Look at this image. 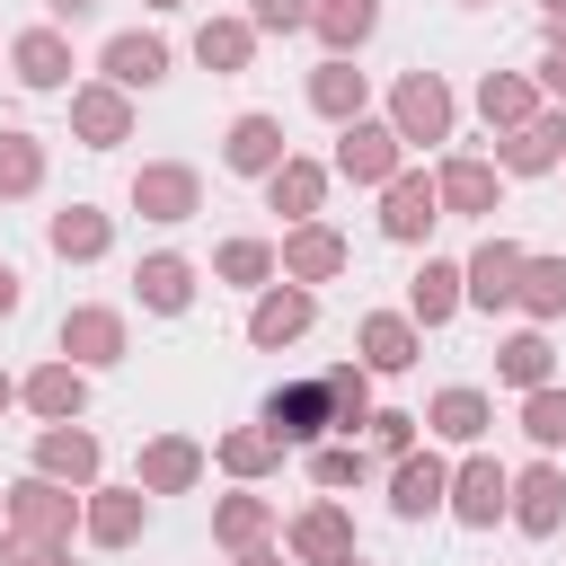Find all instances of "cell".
I'll list each match as a JSON object with an SVG mask.
<instances>
[{
  "mask_svg": "<svg viewBox=\"0 0 566 566\" xmlns=\"http://www.w3.org/2000/svg\"><path fill=\"white\" fill-rule=\"evenodd\" d=\"M159 9H168V0H159Z\"/></svg>",
  "mask_w": 566,
  "mask_h": 566,
  "instance_id": "cell-55",
  "label": "cell"
},
{
  "mask_svg": "<svg viewBox=\"0 0 566 566\" xmlns=\"http://www.w3.org/2000/svg\"><path fill=\"white\" fill-rule=\"evenodd\" d=\"M0 407H9V371H0Z\"/></svg>",
  "mask_w": 566,
  "mask_h": 566,
  "instance_id": "cell-53",
  "label": "cell"
},
{
  "mask_svg": "<svg viewBox=\"0 0 566 566\" xmlns=\"http://www.w3.org/2000/svg\"><path fill=\"white\" fill-rule=\"evenodd\" d=\"M142 478H150V486H186V478H195V451H186V442H150Z\"/></svg>",
  "mask_w": 566,
  "mask_h": 566,
  "instance_id": "cell-36",
  "label": "cell"
},
{
  "mask_svg": "<svg viewBox=\"0 0 566 566\" xmlns=\"http://www.w3.org/2000/svg\"><path fill=\"white\" fill-rule=\"evenodd\" d=\"M539 80H548V88H557V97H566V35H557V44H548V62H539Z\"/></svg>",
  "mask_w": 566,
  "mask_h": 566,
  "instance_id": "cell-46",
  "label": "cell"
},
{
  "mask_svg": "<svg viewBox=\"0 0 566 566\" xmlns=\"http://www.w3.org/2000/svg\"><path fill=\"white\" fill-rule=\"evenodd\" d=\"M195 53H203V71H239L248 62V27H203Z\"/></svg>",
  "mask_w": 566,
  "mask_h": 566,
  "instance_id": "cell-32",
  "label": "cell"
},
{
  "mask_svg": "<svg viewBox=\"0 0 566 566\" xmlns=\"http://www.w3.org/2000/svg\"><path fill=\"white\" fill-rule=\"evenodd\" d=\"M433 433L478 442V433H486V398H478V389H442V398H433Z\"/></svg>",
  "mask_w": 566,
  "mask_h": 566,
  "instance_id": "cell-21",
  "label": "cell"
},
{
  "mask_svg": "<svg viewBox=\"0 0 566 566\" xmlns=\"http://www.w3.org/2000/svg\"><path fill=\"white\" fill-rule=\"evenodd\" d=\"M442 495H451V469H442L433 451H407V460H398V478H389V504H398L407 522H424Z\"/></svg>",
  "mask_w": 566,
  "mask_h": 566,
  "instance_id": "cell-6",
  "label": "cell"
},
{
  "mask_svg": "<svg viewBox=\"0 0 566 566\" xmlns=\"http://www.w3.org/2000/svg\"><path fill=\"white\" fill-rule=\"evenodd\" d=\"M513 522H522V531H557V522H566V478H557V469H531V478L513 486Z\"/></svg>",
  "mask_w": 566,
  "mask_h": 566,
  "instance_id": "cell-13",
  "label": "cell"
},
{
  "mask_svg": "<svg viewBox=\"0 0 566 566\" xmlns=\"http://www.w3.org/2000/svg\"><path fill=\"white\" fill-rule=\"evenodd\" d=\"M221 274H230V283H265V274H274V256H265L256 239H230V248H221Z\"/></svg>",
  "mask_w": 566,
  "mask_h": 566,
  "instance_id": "cell-39",
  "label": "cell"
},
{
  "mask_svg": "<svg viewBox=\"0 0 566 566\" xmlns=\"http://www.w3.org/2000/svg\"><path fill=\"white\" fill-rule=\"evenodd\" d=\"M18 80H27V88H62V80H71V53H62V35H53V27L18 35Z\"/></svg>",
  "mask_w": 566,
  "mask_h": 566,
  "instance_id": "cell-16",
  "label": "cell"
},
{
  "mask_svg": "<svg viewBox=\"0 0 566 566\" xmlns=\"http://www.w3.org/2000/svg\"><path fill=\"white\" fill-rule=\"evenodd\" d=\"M539 9H548V27H566V0H539Z\"/></svg>",
  "mask_w": 566,
  "mask_h": 566,
  "instance_id": "cell-48",
  "label": "cell"
},
{
  "mask_svg": "<svg viewBox=\"0 0 566 566\" xmlns=\"http://www.w3.org/2000/svg\"><path fill=\"white\" fill-rule=\"evenodd\" d=\"M27 398H35L44 416H80V371H71V363H53V371H35V380H27Z\"/></svg>",
  "mask_w": 566,
  "mask_h": 566,
  "instance_id": "cell-27",
  "label": "cell"
},
{
  "mask_svg": "<svg viewBox=\"0 0 566 566\" xmlns=\"http://www.w3.org/2000/svg\"><path fill=\"white\" fill-rule=\"evenodd\" d=\"M504 495H513V478H504L495 460H469V469L451 478V513H460L469 531H486V522L504 513Z\"/></svg>",
  "mask_w": 566,
  "mask_h": 566,
  "instance_id": "cell-7",
  "label": "cell"
},
{
  "mask_svg": "<svg viewBox=\"0 0 566 566\" xmlns=\"http://www.w3.org/2000/svg\"><path fill=\"white\" fill-rule=\"evenodd\" d=\"M442 203L451 212H495V168L486 159H451L442 168Z\"/></svg>",
  "mask_w": 566,
  "mask_h": 566,
  "instance_id": "cell-17",
  "label": "cell"
},
{
  "mask_svg": "<svg viewBox=\"0 0 566 566\" xmlns=\"http://www.w3.org/2000/svg\"><path fill=\"white\" fill-rule=\"evenodd\" d=\"M53 9H62V18H80V9H88V0H53Z\"/></svg>",
  "mask_w": 566,
  "mask_h": 566,
  "instance_id": "cell-50",
  "label": "cell"
},
{
  "mask_svg": "<svg viewBox=\"0 0 566 566\" xmlns=\"http://www.w3.org/2000/svg\"><path fill=\"white\" fill-rule=\"evenodd\" d=\"M336 566H363V557H336Z\"/></svg>",
  "mask_w": 566,
  "mask_h": 566,
  "instance_id": "cell-54",
  "label": "cell"
},
{
  "mask_svg": "<svg viewBox=\"0 0 566 566\" xmlns=\"http://www.w3.org/2000/svg\"><path fill=\"white\" fill-rule=\"evenodd\" d=\"M522 433L531 442H566V389H531L522 398Z\"/></svg>",
  "mask_w": 566,
  "mask_h": 566,
  "instance_id": "cell-31",
  "label": "cell"
},
{
  "mask_svg": "<svg viewBox=\"0 0 566 566\" xmlns=\"http://www.w3.org/2000/svg\"><path fill=\"white\" fill-rule=\"evenodd\" d=\"M336 256H345V248H336L327 230H301V239H292V274H336Z\"/></svg>",
  "mask_w": 566,
  "mask_h": 566,
  "instance_id": "cell-38",
  "label": "cell"
},
{
  "mask_svg": "<svg viewBox=\"0 0 566 566\" xmlns=\"http://www.w3.org/2000/svg\"><path fill=\"white\" fill-rule=\"evenodd\" d=\"M142 301H150L159 318H177V310L195 301V265H186V256H142Z\"/></svg>",
  "mask_w": 566,
  "mask_h": 566,
  "instance_id": "cell-14",
  "label": "cell"
},
{
  "mask_svg": "<svg viewBox=\"0 0 566 566\" xmlns=\"http://www.w3.org/2000/svg\"><path fill=\"white\" fill-rule=\"evenodd\" d=\"M557 142H566V124H557V115H539V124H522V133L504 142V168H548V159H557Z\"/></svg>",
  "mask_w": 566,
  "mask_h": 566,
  "instance_id": "cell-22",
  "label": "cell"
},
{
  "mask_svg": "<svg viewBox=\"0 0 566 566\" xmlns=\"http://www.w3.org/2000/svg\"><path fill=\"white\" fill-rule=\"evenodd\" d=\"M88 531H97V539H133V531H142V495H106V504L88 513Z\"/></svg>",
  "mask_w": 566,
  "mask_h": 566,
  "instance_id": "cell-37",
  "label": "cell"
},
{
  "mask_svg": "<svg viewBox=\"0 0 566 566\" xmlns=\"http://www.w3.org/2000/svg\"><path fill=\"white\" fill-rule=\"evenodd\" d=\"M310 106L336 115V124H363V71L354 62H318L310 71Z\"/></svg>",
  "mask_w": 566,
  "mask_h": 566,
  "instance_id": "cell-10",
  "label": "cell"
},
{
  "mask_svg": "<svg viewBox=\"0 0 566 566\" xmlns=\"http://www.w3.org/2000/svg\"><path fill=\"white\" fill-rule=\"evenodd\" d=\"M292 539H301L310 557H336V548H345V513H310V522H301Z\"/></svg>",
  "mask_w": 566,
  "mask_h": 566,
  "instance_id": "cell-41",
  "label": "cell"
},
{
  "mask_svg": "<svg viewBox=\"0 0 566 566\" xmlns=\"http://www.w3.org/2000/svg\"><path fill=\"white\" fill-rule=\"evenodd\" d=\"M106 80L115 88H159L168 80V44L159 35H115L106 44Z\"/></svg>",
  "mask_w": 566,
  "mask_h": 566,
  "instance_id": "cell-8",
  "label": "cell"
},
{
  "mask_svg": "<svg viewBox=\"0 0 566 566\" xmlns=\"http://www.w3.org/2000/svg\"><path fill=\"white\" fill-rule=\"evenodd\" d=\"M265 195H274V212H310V203H318V168H301V159H283V168L265 177Z\"/></svg>",
  "mask_w": 566,
  "mask_h": 566,
  "instance_id": "cell-26",
  "label": "cell"
},
{
  "mask_svg": "<svg viewBox=\"0 0 566 566\" xmlns=\"http://www.w3.org/2000/svg\"><path fill=\"white\" fill-rule=\"evenodd\" d=\"M433 221H442V186H424V177H389L380 230H389V239H424Z\"/></svg>",
  "mask_w": 566,
  "mask_h": 566,
  "instance_id": "cell-5",
  "label": "cell"
},
{
  "mask_svg": "<svg viewBox=\"0 0 566 566\" xmlns=\"http://www.w3.org/2000/svg\"><path fill=\"white\" fill-rule=\"evenodd\" d=\"M62 345H71L80 363H115V354H124V318H115V310H71V318H62Z\"/></svg>",
  "mask_w": 566,
  "mask_h": 566,
  "instance_id": "cell-12",
  "label": "cell"
},
{
  "mask_svg": "<svg viewBox=\"0 0 566 566\" xmlns=\"http://www.w3.org/2000/svg\"><path fill=\"white\" fill-rule=\"evenodd\" d=\"M9 504H18V522H27V531H35V539H53V531H62V495H53V486H44V478H27V486H18V495H9Z\"/></svg>",
  "mask_w": 566,
  "mask_h": 566,
  "instance_id": "cell-29",
  "label": "cell"
},
{
  "mask_svg": "<svg viewBox=\"0 0 566 566\" xmlns=\"http://www.w3.org/2000/svg\"><path fill=\"white\" fill-rule=\"evenodd\" d=\"M80 133H88V142H124V97L88 88V97H80Z\"/></svg>",
  "mask_w": 566,
  "mask_h": 566,
  "instance_id": "cell-33",
  "label": "cell"
},
{
  "mask_svg": "<svg viewBox=\"0 0 566 566\" xmlns=\"http://www.w3.org/2000/svg\"><path fill=\"white\" fill-rule=\"evenodd\" d=\"M371 442H380V451H407V442H416V416H371Z\"/></svg>",
  "mask_w": 566,
  "mask_h": 566,
  "instance_id": "cell-44",
  "label": "cell"
},
{
  "mask_svg": "<svg viewBox=\"0 0 566 566\" xmlns=\"http://www.w3.org/2000/svg\"><path fill=\"white\" fill-rule=\"evenodd\" d=\"M35 566H71V557H62V548H44V557H35Z\"/></svg>",
  "mask_w": 566,
  "mask_h": 566,
  "instance_id": "cell-49",
  "label": "cell"
},
{
  "mask_svg": "<svg viewBox=\"0 0 566 566\" xmlns=\"http://www.w3.org/2000/svg\"><path fill=\"white\" fill-rule=\"evenodd\" d=\"M336 168H345L354 186H380V177L398 168V124H345V142H336Z\"/></svg>",
  "mask_w": 566,
  "mask_h": 566,
  "instance_id": "cell-3",
  "label": "cell"
},
{
  "mask_svg": "<svg viewBox=\"0 0 566 566\" xmlns=\"http://www.w3.org/2000/svg\"><path fill=\"white\" fill-rule=\"evenodd\" d=\"M0 186H9V195L35 186V142H27V133H0Z\"/></svg>",
  "mask_w": 566,
  "mask_h": 566,
  "instance_id": "cell-40",
  "label": "cell"
},
{
  "mask_svg": "<svg viewBox=\"0 0 566 566\" xmlns=\"http://www.w3.org/2000/svg\"><path fill=\"white\" fill-rule=\"evenodd\" d=\"M53 248H62V256H97V248H106V221H97L88 203H71V212H53Z\"/></svg>",
  "mask_w": 566,
  "mask_h": 566,
  "instance_id": "cell-23",
  "label": "cell"
},
{
  "mask_svg": "<svg viewBox=\"0 0 566 566\" xmlns=\"http://www.w3.org/2000/svg\"><path fill=\"white\" fill-rule=\"evenodd\" d=\"M0 566H18V548H0Z\"/></svg>",
  "mask_w": 566,
  "mask_h": 566,
  "instance_id": "cell-51",
  "label": "cell"
},
{
  "mask_svg": "<svg viewBox=\"0 0 566 566\" xmlns=\"http://www.w3.org/2000/svg\"><path fill=\"white\" fill-rule=\"evenodd\" d=\"M478 106H486V124H522V115H531V88H522V80H486Z\"/></svg>",
  "mask_w": 566,
  "mask_h": 566,
  "instance_id": "cell-35",
  "label": "cell"
},
{
  "mask_svg": "<svg viewBox=\"0 0 566 566\" xmlns=\"http://www.w3.org/2000/svg\"><path fill=\"white\" fill-rule=\"evenodd\" d=\"M513 292H522V248L486 239V248L469 256V301H478V310H495V301H513Z\"/></svg>",
  "mask_w": 566,
  "mask_h": 566,
  "instance_id": "cell-9",
  "label": "cell"
},
{
  "mask_svg": "<svg viewBox=\"0 0 566 566\" xmlns=\"http://www.w3.org/2000/svg\"><path fill=\"white\" fill-rule=\"evenodd\" d=\"M327 424H336L327 380H292V389H274V398H265V433H274V442H318Z\"/></svg>",
  "mask_w": 566,
  "mask_h": 566,
  "instance_id": "cell-1",
  "label": "cell"
},
{
  "mask_svg": "<svg viewBox=\"0 0 566 566\" xmlns=\"http://www.w3.org/2000/svg\"><path fill=\"white\" fill-rule=\"evenodd\" d=\"M239 566H274V557H239Z\"/></svg>",
  "mask_w": 566,
  "mask_h": 566,
  "instance_id": "cell-52",
  "label": "cell"
},
{
  "mask_svg": "<svg viewBox=\"0 0 566 566\" xmlns=\"http://www.w3.org/2000/svg\"><path fill=\"white\" fill-rule=\"evenodd\" d=\"M256 522H265L256 504H230V513H221V531H230V539H256Z\"/></svg>",
  "mask_w": 566,
  "mask_h": 566,
  "instance_id": "cell-45",
  "label": "cell"
},
{
  "mask_svg": "<svg viewBox=\"0 0 566 566\" xmlns=\"http://www.w3.org/2000/svg\"><path fill=\"white\" fill-rule=\"evenodd\" d=\"M310 27H318V35L336 44V62H345V53L380 27V0H318V18H310Z\"/></svg>",
  "mask_w": 566,
  "mask_h": 566,
  "instance_id": "cell-15",
  "label": "cell"
},
{
  "mask_svg": "<svg viewBox=\"0 0 566 566\" xmlns=\"http://www.w3.org/2000/svg\"><path fill=\"white\" fill-rule=\"evenodd\" d=\"M327 398H336V424H345V433H354V424H371V389H363V371H354V363H336V371H327Z\"/></svg>",
  "mask_w": 566,
  "mask_h": 566,
  "instance_id": "cell-28",
  "label": "cell"
},
{
  "mask_svg": "<svg viewBox=\"0 0 566 566\" xmlns=\"http://www.w3.org/2000/svg\"><path fill=\"white\" fill-rule=\"evenodd\" d=\"M18 292H27V283H18V265H0V318L18 310Z\"/></svg>",
  "mask_w": 566,
  "mask_h": 566,
  "instance_id": "cell-47",
  "label": "cell"
},
{
  "mask_svg": "<svg viewBox=\"0 0 566 566\" xmlns=\"http://www.w3.org/2000/svg\"><path fill=\"white\" fill-rule=\"evenodd\" d=\"M460 283H469L460 265H424V274H416V318H424V327H442V318L460 310Z\"/></svg>",
  "mask_w": 566,
  "mask_h": 566,
  "instance_id": "cell-20",
  "label": "cell"
},
{
  "mask_svg": "<svg viewBox=\"0 0 566 566\" xmlns=\"http://www.w3.org/2000/svg\"><path fill=\"white\" fill-rule=\"evenodd\" d=\"M363 363L371 371H407L416 363V327L407 318H363Z\"/></svg>",
  "mask_w": 566,
  "mask_h": 566,
  "instance_id": "cell-19",
  "label": "cell"
},
{
  "mask_svg": "<svg viewBox=\"0 0 566 566\" xmlns=\"http://www.w3.org/2000/svg\"><path fill=\"white\" fill-rule=\"evenodd\" d=\"M133 203H142L150 221H186V212H195V177H186V168H142V177H133Z\"/></svg>",
  "mask_w": 566,
  "mask_h": 566,
  "instance_id": "cell-11",
  "label": "cell"
},
{
  "mask_svg": "<svg viewBox=\"0 0 566 566\" xmlns=\"http://www.w3.org/2000/svg\"><path fill=\"white\" fill-rule=\"evenodd\" d=\"M495 371H504L513 389H539V380H548V336H513V345L495 354Z\"/></svg>",
  "mask_w": 566,
  "mask_h": 566,
  "instance_id": "cell-24",
  "label": "cell"
},
{
  "mask_svg": "<svg viewBox=\"0 0 566 566\" xmlns=\"http://www.w3.org/2000/svg\"><path fill=\"white\" fill-rule=\"evenodd\" d=\"M513 301H531L539 318H557V310H566V265H548V256L522 265V292H513Z\"/></svg>",
  "mask_w": 566,
  "mask_h": 566,
  "instance_id": "cell-30",
  "label": "cell"
},
{
  "mask_svg": "<svg viewBox=\"0 0 566 566\" xmlns=\"http://www.w3.org/2000/svg\"><path fill=\"white\" fill-rule=\"evenodd\" d=\"M35 460H44L53 478H88V469H97V442H88V433H44Z\"/></svg>",
  "mask_w": 566,
  "mask_h": 566,
  "instance_id": "cell-25",
  "label": "cell"
},
{
  "mask_svg": "<svg viewBox=\"0 0 566 566\" xmlns=\"http://www.w3.org/2000/svg\"><path fill=\"white\" fill-rule=\"evenodd\" d=\"M221 159H230L239 177H274V168H283V124H274V115H239L230 142H221Z\"/></svg>",
  "mask_w": 566,
  "mask_h": 566,
  "instance_id": "cell-4",
  "label": "cell"
},
{
  "mask_svg": "<svg viewBox=\"0 0 566 566\" xmlns=\"http://www.w3.org/2000/svg\"><path fill=\"white\" fill-rule=\"evenodd\" d=\"M451 133V97L433 71H407L398 80V142H442Z\"/></svg>",
  "mask_w": 566,
  "mask_h": 566,
  "instance_id": "cell-2",
  "label": "cell"
},
{
  "mask_svg": "<svg viewBox=\"0 0 566 566\" xmlns=\"http://www.w3.org/2000/svg\"><path fill=\"white\" fill-rule=\"evenodd\" d=\"M363 469H371V460H363L354 442H327V451H310V478H318V486H354Z\"/></svg>",
  "mask_w": 566,
  "mask_h": 566,
  "instance_id": "cell-34",
  "label": "cell"
},
{
  "mask_svg": "<svg viewBox=\"0 0 566 566\" xmlns=\"http://www.w3.org/2000/svg\"><path fill=\"white\" fill-rule=\"evenodd\" d=\"M221 460L248 478V469H265V460H274V433H230V442H221Z\"/></svg>",
  "mask_w": 566,
  "mask_h": 566,
  "instance_id": "cell-42",
  "label": "cell"
},
{
  "mask_svg": "<svg viewBox=\"0 0 566 566\" xmlns=\"http://www.w3.org/2000/svg\"><path fill=\"white\" fill-rule=\"evenodd\" d=\"M318 0H256V27H310Z\"/></svg>",
  "mask_w": 566,
  "mask_h": 566,
  "instance_id": "cell-43",
  "label": "cell"
},
{
  "mask_svg": "<svg viewBox=\"0 0 566 566\" xmlns=\"http://www.w3.org/2000/svg\"><path fill=\"white\" fill-rule=\"evenodd\" d=\"M301 327H310V292H265L256 318H248L256 345H283V336H301Z\"/></svg>",
  "mask_w": 566,
  "mask_h": 566,
  "instance_id": "cell-18",
  "label": "cell"
}]
</instances>
